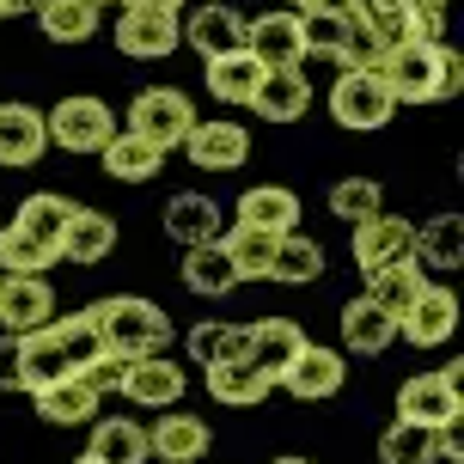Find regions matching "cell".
Masks as SVG:
<instances>
[{
    "label": "cell",
    "mask_w": 464,
    "mask_h": 464,
    "mask_svg": "<svg viewBox=\"0 0 464 464\" xmlns=\"http://www.w3.org/2000/svg\"><path fill=\"white\" fill-rule=\"evenodd\" d=\"M392 104H446L464 92V55L452 44H403L379 62Z\"/></svg>",
    "instance_id": "cell-1"
},
{
    "label": "cell",
    "mask_w": 464,
    "mask_h": 464,
    "mask_svg": "<svg viewBox=\"0 0 464 464\" xmlns=\"http://www.w3.org/2000/svg\"><path fill=\"white\" fill-rule=\"evenodd\" d=\"M86 318H92L104 354H122V361L165 354V343H171V318H165V305L147 300V294H111V300H92Z\"/></svg>",
    "instance_id": "cell-2"
},
{
    "label": "cell",
    "mask_w": 464,
    "mask_h": 464,
    "mask_svg": "<svg viewBox=\"0 0 464 464\" xmlns=\"http://www.w3.org/2000/svg\"><path fill=\"white\" fill-rule=\"evenodd\" d=\"M44 122H49V147H62V153H104V140L122 129L98 92H68L55 111H44Z\"/></svg>",
    "instance_id": "cell-3"
},
{
    "label": "cell",
    "mask_w": 464,
    "mask_h": 464,
    "mask_svg": "<svg viewBox=\"0 0 464 464\" xmlns=\"http://www.w3.org/2000/svg\"><path fill=\"white\" fill-rule=\"evenodd\" d=\"M196 122H202V116H196L189 92H178V86H147V92H135V104H129V122H122V129H135L140 140H153L160 153H178Z\"/></svg>",
    "instance_id": "cell-4"
},
{
    "label": "cell",
    "mask_w": 464,
    "mask_h": 464,
    "mask_svg": "<svg viewBox=\"0 0 464 464\" xmlns=\"http://www.w3.org/2000/svg\"><path fill=\"white\" fill-rule=\"evenodd\" d=\"M464 416V367H434L416 372L397 385V421H416V428H440V421Z\"/></svg>",
    "instance_id": "cell-5"
},
{
    "label": "cell",
    "mask_w": 464,
    "mask_h": 464,
    "mask_svg": "<svg viewBox=\"0 0 464 464\" xmlns=\"http://www.w3.org/2000/svg\"><path fill=\"white\" fill-rule=\"evenodd\" d=\"M330 116H336L343 129H354V135H379V129L397 116V104H392V92H385L379 73L343 68L336 86H330Z\"/></svg>",
    "instance_id": "cell-6"
},
{
    "label": "cell",
    "mask_w": 464,
    "mask_h": 464,
    "mask_svg": "<svg viewBox=\"0 0 464 464\" xmlns=\"http://www.w3.org/2000/svg\"><path fill=\"white\" fill-rule=\"evenodd\" d=\"M348 256H354V269L372 276V269H385V263H403V256H416V227L403 220V214H367V220H354L348 232Z\"/></svg>",
    "instance_id": "cell-7"
},
{
    "label": "cell",
    "mask_w": 464,
    "mask_h": 464,
    "mask_svg": "<svg viewBox=\"0 0 464 464\" xmlns=\"http://www.w3.org/2000/svg\"><path fill=\"white\" fill-rule=\"evenodd\" d=\"M245 49H251L263 73L276 68H300L305 62V37H300V13L294 6H269V13H256L251 31H245Z\"/></svg>",
    "instance_id": "cell-8"
},
{
    "label": "cell",
    "mask_w": 464,
    "mask_h": 464,
    "mask_svg": "<svg viewBox=\"0 0 464 464\" xmlns=\"http://www.w3.org/2000/svg\"><path fill=\"white\" fill-rule=\"evenodd\" d=\"M452 330H459V294L440 287V281H428L421 300L397 318V336L410 348H440V343H452Z\"/></svg>",
    "instance_id": "cell-9"
},
{
    "label": "cell",
    "mask_w": 464,
    "mask_h": 464,
    "mask_svg": "<svg viewBox=\"0 0 464 464\" xmlns=\"http://www.w3.org/2000/svg\"><path fill=\"white\" fill-rule=\"evenodd\" d=\"M111 37H116V49H122V55H135V62H160V55H171V49L184 44V19L122 6V19L111 24Z\"/></svg>",
    "instance_id": "cell-10"
},
{
    "label": "cell",
    "mask_w": 464,
    "mask_h": 464,
    "mask_svg": "<svg viewBox=\"0 0 464 464\" xmlns=\"http://www.w3.org/2000/svg\"><path fill=\"white\" fill-rule=\"evenodd\" d=\"M184 153L196 171H238V165L251 160V129L245 122H227V116H214V122H196L184 140Z\"/></svg>",
    "instance_id": "cell-11"
},
{
    "label": "cell",
    "mask_w": 464,
    "mask_h": 464,
    "mask_svg": "<svg viewBox=\"0 0 464 464\" xmlns=\"http://www.w3.org/2000/svg\"><path fill=\"white\" fill-rule=\"evenodd\" d=\"M184 392H189V379H184V367H171V354H140L122 372V397L140 403V410H178Z\"/></svg>",
    "instance_id": "cell-12"
},
{
    "label": "cell",
    "mask_w": 464,
    "mask_h": 464,
    "mask_svg": "<svg viewBox=\"0 0 464 464\" xmlns=\"http://www.w3.org/2000/svg\"><path fill=\"white\" fill-rule=\"evenodd\" d=\"M305 348V330L294 318H256L245 324V361H251L269 385H281V372L294 367V354Z\"/></svg>",
    "instance_id": "cell-13"
},
{
    "label": "cell",
    "mask_w": 464,
    "mask_h": 464,
    "mask_svg": "<svg viewBox=\"0 0 464 464\" xmlns=\"http://www.w3.org/2000/svg\"><path fill=\"white\" fill-rule=\"evenodd\" d=\"M55 318V287L44 276H6L0 281V330L6 336H31Z\"/></svg>",
    "instance_id": "cell-14"
},
{
    "label": "cell",
    "mask_w": 464,
    "mask_h": 464,
    "mask_svg": "<svg viewBox=\"0 0 464 464\" xmlns=\"http://www.w3.org/2000/svg\"><path fill=\"white\" fill-rule=\"evenodd\" d=\"M343 379H348V354L343 348H318V343H305L300 354H294V367L281 372V385L300 397V403H324V397H336Z\"/></svg>",
    "instance_id": "cell-15"
},
{
    "label": "cell",
    "mask_w": 464,
    "mask_h": 464,
    "mask_svg": "<svg viewBox=\"0 0 464 464\" xmlns=\"http://www.w3.org/2000/svg\"><path fill=\"white\" fill-rule=\"evenodd\" d=\"M245 31H251V19L238 13V6H227V0H208V6H196L184 19V44L202 55V62H214V55H232V49H245Z\"/></svg>",
    "instance_id": "cell-16"
},
{
    "label": "cell",
    "mask_w": 464,
    "mask_h": 464,
    "mask_svg": "<svg viewBox=\"0 0 464 464\" xmlns=\"http://www.w3.org/2000/svg\"><path fill=\"white\" fill-rule=\"evenodd\" d=\"M208 421L202 416H189V410H165L153 428H147V452L160 464H196V459H208Z\"/></svg>",
    "instance_id": "cell-17"
},
{
    "label": "cell",
    "mask_w": 464,
    "mask_h": 464,
    "mask_svg": "<svg viewBox=\"0 0 464 464\" xmlns=\"http://www.w3.org/2000/svg\"><path fill=\"white\" fill-rule=\"evenodd\" d=\"M49 153V122L37 104H0V165L24 171Z\"/></svg>",
    "instance_id": "cell-18"
},
{
    "label": "cell",
    "mask_w": 464,
    "mask_h": 464,
    "mask_svg": "<svg viewBox=\"0 0 464 464\" xmlns=\"http://www.w3.org/2000/svg\"><path fill=\"white\" fill-rule=\"evenodd\" d=\"M165 238H178L184 251H196V245H220V202L214 196H202V189H178L171 202H165Z\"/></svg>",
    "instance_id": "cell-19"
},
{
    "label": "cell",
    "mask_w": 464,
    "mask_h": 464,
    "mask_svg": "<svg viewBox=\"0 0 464 464\" xmlns=\"http://www.w3.org/2000/svg\"><path fill=\"white\" fill-rule=\"evenodd\" d=\"M31 403H37V416H44L49 428H92L104 397H98L80 372H68V379H55L44 392H31Z\"/></svg>",
    "instance_id": "cell-20"
},
{
    "label": "cell",
    "mask_w": 464,
    "mask_h": 464,
    "mask_svg": "<svg viewBox=\"0 0 464 464\" xmlns=\"http://www.w3.org/2000/svg\"><path fill=\"white\" fill-rule=\"evenodd\" d=\"M111 251H116V220L104 208L73 202L68 232H62V256H68V263H80V269H92V263H104Z\"/></svg>",
    "instance_id": "cell-21"
},
{
    "label": "cell",
    "mask_w": 464,
    "mask_h": 464,
    "mask_svg": "<svg viewBox=\"0 0 464 464\" xmlns=\"http://www.w3.org/2000/svg\"><path fill=\"white\" fill-rule=\"evenodd\" d=\"M238 220L287 238V232H300V196H294L287 184H251L245 196H238Z\"/></svg>",
    "instance_id": "cell-22"
},
{
    "label": "cell",
    "mask_w": 464,
    "mask_h": 464,
    "mask_svg": "<svg viewBox=\"0 0 464 464\" xmlns=\"http://www.w3.org/2000/svg\"><path fill=\"white\" fill-rule=\"evenodd\" d=\"M336 324H343V354H385V348L397 343V318H392V312H379L367 294L348 300Z\"/></svg>",
    "instance_id": "cell-23"
},
{
    "label": "cell",
    "mask_w": 464,
    "mask_h": 464,
    "mask_svg": "<svg viewBox=\"0 0 464 464\" xmlns=\"http://www.w3.org/2000/svg\"><path fill=\"white\" fill-rule=\"evenodd\" d=\"M98 160H104V178H116V184H147V178H160L165 153L153 147V140H140L135 129H116Z\"/></svg>",
    "instance_id": "cell-24"
},
{
    "label": "cell",
    "mask_w": 464,
    "mask_h": 464,
    "mask_svg": "<svg viewBox=\"0 0 464 464\" xmlns=\"http://www.w3.org/2000/svg\"><path fill=\"white\" fill-rule=\"evenodd\" d=\"M305 104H312V80H305L300 68L263 73V86H256V98H251V111L263 116V122H300Z\"/></svg>",
    "instance_id": "cell-25"
},
{
    "label": "cell",
    "mask_w": 464,
    "mask_h": 464,
    "mask_svg": "<svg viewBox=\"0 0 464 464\" xmlns=\"http://www.w3.org/2000/svg\"><path fill=\"white\" fill-rule=\"evenodd\" d=\"M421 287H428V269H421L416 256H403V263H385V269H372V276H367V300L379 305V312L403 318V312L421 300Z\"/></svg>",
    "instance_id": "cell-26"
},
{
    "label": "cell",
    "mask_w": 464,
    "mask_h": 464,
    "mask_svg": "<svg viewBox=\"0 0 464 464\" xmlns=\"http://www.w3.org/2000/svg\"><path fill=\"white\" fill-rule=\"evenodd\" d=\"M86 459L98 464H147V428L129 416H98L92 421V446H86Z\"/></svg>",
    "instance_id": "cell-27"
},
{
    "label": "cell",
    "mask_w": 464,
    "mask_h": 464,
    "mask_svg": "<svg viewBox=\"0 0 464 464\" xmlns=\"http://www.w3.org/2000/svg\"><path fill=\"white\" fill-rule=\"evenodd\" d=\"M202 80H208V92L220 98V104H245V111H251L256 86H263V62H256L251 49H232V55H214Z\"/></svg>",
    "instance_id": "cell-28"
},
{
    "label": "cell",
    "mask_w": 464,
    "mask_h": 464,
    "mask_svg": "<svg viewBox=\"0 0 464 464\" xmlns=\"http://www.w3.org/2000/svg\"><path fill=\"white\" fill-rule=\"evenodd\" d=\"M37 24H44L49 44H92L104 31V6H92V0H44Z\"/></svg>",
    "instance_id": "cell-29"
},
{
    "label": "cell",
    "mask_w": 464,
    "mask_h": 464,
    "mask_svg": "<svg viewBox=\"0 0 464 464\" xmlns=\"http://www.w3.org/2000/svg\"><path fill=\"white\" fill-rule=\"evenodd\" d=\"M220 251H227L232 276L238 281H269V256H276V232L263 227H245V220H232L220 232Z\"/></svg>",
    "instance_id": "cell-30"
},
{
    "label": "cell",
    "mask_w": 464,
    "mask_h": 464,
    "mask_svg": "<svg viewBox=\"0 0 464 464\" xmlns=\"http://www.w3.org/2000/svg\"><path fill=\"white\" fill-rule=\"evenodd\" d=\"M416 263L421 269H459L464 263V214H428L416 227Z\"/></svg>",
    "instance_id": "cell-31"
},
{
    "label": "cell",
    "mask_w": 464,
    "mask_h": 464,
    "mask_svg": "<svg viewBox=\"0 0 464 464\" xmlns=\"http://www.w3.org/2000/svg\"><path fill=\"white\" fill-rule=\"evenodd\" d=\"M202 379H208V397H214V403H227V410H251V403H263V397H269V379H263L251 361H220V367H202Z\"/></svg>",
    "instance_id": "cell-32"
},
{
    "label": "cell",
    "mask_w": 464,
    "mask_h": 464,
    "mask_svg": "<svg viewBox=\"0 0 464 464\" xmlns=\"http://www.w3.org/2000/svg\"><path fill=\"white\" fill-rule=\"evenodd\" d=\"M318 276H324V245H318V238H305V232L276 238L269 281H281V287H305V281H318Z\"/></svg>",
    "instance_id": "cell-33"
},
{
    "label": "cell",
    "mask_w": 464,
    "mask_h": 464,
    "mask_svg": "<svg viewBox=\"0 0 464 464\" xmlns=\"http://www.w3.org/2000/svg\"><path fill=\"white\" fill-rule=\"evenodd\" d=\"M68 214H73V202H68V196H55V189H37V196H24V202H19L13 227H19V232H31V238H44L49 251H62Z\"/></svg>",
    "instance_id": "cell-34"
},
{
    "label": "cell",
    "mask_w": 464,
    "mask_h": 464,
    "mask_svg": "<svg viewBox=\"0 0 464 464\" xmlns=\"http://www.w3.org/2000/svg\"><path fill=\"white\" fill-rule=\"evenodd\" d=\"M184 287L196 294V300H227L232 287H238L227 251H220V245H196V251L184 256Z\"/></svg>",
    "instance_id": "cell-35"
},
{
    "label": "cell",
    "mask_w": 464,
    "mask_h": 464,
    "mask_svg": "<svg viewBox=\"0 0 464 464\" xmlns=\"http://www.w3.org/2000/svg\"><path fill=\"white\" fill-rule=\"evenodd\" d=\"M24 348V392H44V385H55V379H68V354H62V343H55V330H31V336H19Z\"/></svg>",
    "instance_id": "cell-36"
},
{
    "label": "cell",
    "mask_w": 464,
    "mask_h": 464,
    "mask_svg": "<svg viewBox=\"0 0 464 464\" xmlns=\"http://www.w3.org/2000/svg\"><path fill=\"white\" fill-rule=\"evenodd\" d=\"M55 263H62V251H49L44 238L19 232L13 220L0 227V276H44V269H55Z\"/></svg>",
    "instance_id": "cell-37"
},
{
    "label": "cell",
    "mask_w": 464,
    "mask_h": 464,
    "mask_svg": "<svg viewBox=\"0 0 464 464\" xmlns=\"http://www.w3.org/2000/svg\"><path fill=\"white\" fill-rule=\"evenodd\" d=\"M189 361L196 367H220V361H245V324H220V318H208V324H196L184 336Z\"/></svg>",
    "instance_id": "cell-38"
},
{
    "label": "cell",
    "mask_w": 464,
    "mask_h": 464,
    "mask_svg": "<svg viewBox=\"0 0 464 464\" xmlns=\"http://www.w3.org/2000/svg\"><path fill=\"white\" fill-rule=\"evenodd\" d=\"M379 464H440V452H434V428L392 421V428L379 434Z\"/></svg>",
    "instance_id": "cell-39"
},
{
    "label": "cell",
    "mask_w": 464,
    "mask_h": 464,
    "mask_svg": "<svg viewBox=\"0 0 464 464\" xmlns=\"http://www.w3.org/2000/svg\"><path fill=\"white\" fill-rule=\"evenodd\" d=\"M49 330H55V343H62V354H68V367L73 372H86L104 354V343H98V330L86 312H73V318H49Z\"/></svg>",
    "instance_id": "cell-40"
},
{
    "label": "cell",
    "mask_w": 464,
    "mask_h": 464,
    "mask_svg": "<svg viewBox=\"0 0 464 464\" xmlns=\"http://www.w3.org/2000/svg\"><path fill=\"white\" fill-rule=\"evenodd\" d=\"M379 208H385V189L372 184V178H343V184L330 189V214L348 220V227L367 220V214H379Z\"/></svg>",
    "instance_id": "cell-41"
},
{
    "label": "cell",
    "mask_w": 464,
    "mask_h": 464,
    "mask_svg": "<svg viewBox=\"0 0 464 464\" xmlns=\"http://www.w3.org/2000/svg\"><path fill=\"white\" fill-rule=\"evenodd\" d=\"M348 31H354V24H343V19H318V13H300V37H305V55H318V62H343V49H348Z\"/></svg>",
    "instance_id": "cell-42"
},
{
    "label": "cell",
    "mask_w": 464,
    "mask_h": 464,
    "mask_svg": "<svg viewBox=\"0 0 464 464\" xmlns=\"http://www.w3.org/2000/svg\"><path fill=\"white\" fill-rule=\"evenodd\" d=\"M403 37H410V44H446V6L410 0V6H403Z\"/></svg>",
    "instance_id": "cell-43"
},
{
    "label": "cell",
    "mask_w": 464,
    "mask_h": 464,
    "mask_svg": "<svg viewBox=\"0 0 464 464\" xmlns=\"http://www.w3.org/2000/svg\"><path fill=\"white\" fill-rule=\"evenodd\" d=\"M122 372H129V361H122V354H98V361L80 372V379H86L98 397H111V392H122Z\"/></svg>",
    "instance_id": "cell-44"
},
{
    "label": "cell",
    "mask_w": 464,
    "mask_h": 464,
    "mask_svg": "<svg viewBox=\"0 0 464 464\" xmlns=\"http://www.w3.org/2000/svg\"><path fill=\"white\" fill-rule=\"evenodd\" d=\"M0 392H24V348L6 330H0Z\"/></svg>",
    "instance_id": "cell-45"
},
{
    "label": "cell",
    "mask_w": 464,
    "mask_h": 464,
    "mask_svg": "<svg viewBox=\"0 0 464 464\" xmlns=\"http://www.w3.org/2000/svg\"><path fill=\"white\" fill-rule=\"evenodd\" d=\"M300 13H318V19H343V24H361V19H367V6H361V0H305Z\"/></svg>",
    "instance_id": "cell-46"
},
{
    "label": "cell",
    "mask_w": 464,
    "mask_h": 464,
    "mask_svg": "<svg viewBox=\"0 0 464 464\" xmlns=\"http://www.w3.org/2000/svg\"><path fill=\"white\" fill-rule=\"evenodd\" d=\"M434 452H440V459H464V416L434 428Z\"/></svg>",
    "instance_id": "cell-47"
},
{
    "label": "cell",
    "mask_w": 464,
    "mask_h": 464,
    "mask_svg": "<svg viewBox=\"0 0 464 464\" xmlns=\"http://www.w3.org/2000/svg\"><path fill=\"white\" fill-rule=\"evenodd\" d=\"M122 6H140V13H171V19H184V0H122Z\"/></svg>",
    "instance_id": "cell-48"
},
{
    "label": "cell",
    "mask_w": 464,
    "mask_h": 464,
    "mask_svg": "<svg viewBox=\"0 0 464 464\" xmlns=\"http://www.w3.org/2000/svg\"><path fill=\"white\" fill-rule=\"evenodd\" d=\"M44 0H0V19H13V13H37Z\"/></svg>",
    "instance_id": "cell-49"
},
{
    "label": "cell",
    "mask_w": 464,
    "mask_h": 464,
    "mask_svg": "<svg viewBox=\"0 0 464 464\" xmlns=\"http://www.w3.org/2000/svg\"><path fill=\"white\" fill-rule=\"evenodd\" d=\"M361 6H367V13H403L410 0H361Z\"/></svg>",
    "instance_id": "cell-50"
},
{
    "label": "cell",
    "mask_w": 464,
    "mask_h": 464,
    "mask_svg": "<svg viewBox=\"0 0 464 464\" xmlns=\"http://www.w3.org/2000/svg\"><path fill=\"white\" fill-rule=\"evenodd\" d=\"M269 464H312V459H269Z\"/></svg>",
    "instance_id": "cell-51"
},
{
    "label": "cell",
    "mask_w": 464,
    "mask_h": 464,
    "mask_svg": "<svg viewBox=\"0 0 464 464\" xmlns=\"http://www.w3.org/2000/svg\"><path fill=\"white\" fill-rule=\"evenodd\" d=\"M287 6H294V13H300V6H305V0H287Z\"/></svg>",
    "instance_id": "cell-52"
},
{
    "label": "cell",
    "mask_w": 464,
    "mask_h": 464,
    "mask_svg": "<svg viewBox=\"0 0 464 464\" xmlns=\"http://www.w3.org/2000/svg\"><path fill=\"white\" fill-rule=\"evenodd\" d=\"M73 464H98V459H73Z\"/></svg>",
    "instance_id": "cell-53"
},
{
    "label": "cell",
    "mask_w": 464,
    "mask_h": 464,
    "mask_svg": "<svg viewBox=\"0 0 464 464\" xmlns=\"http://www.w3.org/2000/svg\"><path fill=\"white\" fill-rule=\"evenodd\" d=\"M428 6H446V0H428Z\"/></svg>",
    "instance_id": "cell-54"
},
{
    "label": "cell",
    "mask_w": 464,
    "mask_h": 464,
    "mask_svg": "<svg viewBox=\"0 0 464 464\" xmlns=\"http://www.w3.org/2000/svg\"><path fill=\"white\" fill-rule=\"evenodd\" d=\"M92 6H111V0H92Z\"/></svg>",
    "instance_id": "cell-55"
},
{
    "label": "cell",
    "mask_w": 464,
    "mask_h": 464,
    "mask_svg": "<svg viewBox=\"0 0 464 464\" xmlns=\"http://www.w3.org/2000/svg\"><path fill=\"white\" fill-rule=\"evenodd\" d=\"M0 281H6V276H0Z\"/></svg>",
    "instance_id": "cell-56"
}]
</instances>
